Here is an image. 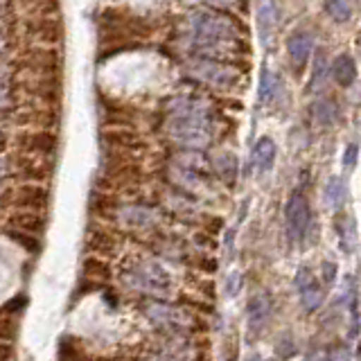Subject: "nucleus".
I'll return each mask as SVG.
<instances>
[{"label":"nucleus","mask_w":361,"mask_h":361,"mask_svg":"<svg viewBox=\"0 0 361 361\" xmlns=\"http://www.w3.org/2000/svg\"><path fill=\"white\" fill-rule=\"evenodd\" d=\"M167 133L180 147L190 152L206 149L212 142V120L208 106L199 99H176L172 116L167 122Z\"/></svg>","instance_id":"obj_1"},{"label":"nucleus","mask_w":361,"mask_h":361,"mask_svg":"<svg viewBox=\"0 0 361 361\" xmlns=\"http://www.w3.org/2000/svg\"><path fill=\"white\" fill-rule=\"evenodd\" d=\"M180 32H183L190 48L199 52L203 45L217 43V41H231L242 39V25L235 16L226 14L219 9H195L180 23Z\"/></svg>","instance_id":"obj_2"},{"label":"nucleus","mask_w":361,"mask_h":361,"mask_svg":"<svg viewBox=\"0 0 361 361\" xmlns=\"http://www.w3.org/2000/svg\"><path fill=\"white\" fill-rule=\"evenodd\" d=\"M185 71L190 77H195L201 84H208L212 88L231 90L240 84V71H237V68H233L231 63L214 61V59H203V56L190 59Z\"/></svg>","instance_id":"obj_3"},{"label":"nucleus","mask_w":361,"mask_h":361,"mask_svg":"<svg viewBox=\"0 0 361 361\" xmlns=\"http://www.w3.org/2000/svg\"><path fill=\"white\" fill-rule=\"evenodd\" d=\"M312 221H314V214H312L310 199L305 197L300 190H296L287 199V206H285V228H287L289 242L300 244L305 237H307Z\"/></svg>","instance_id":"obj_4"},{"label":"nucleus","mask_w":361,"mask_h":361,"mask_svg":"<svg viewBox=\"0 0 361 361\" xmlns=\"http://www.w3.org/2000/svg\"><path fill=\"white\" fill-rule=\"evenodd\" d=\"M127 280L133 289L152 293V296H167V291L172 289L169 276L154 262H142L138 267H133L127 274Z\"/></svg>","instance_id":"obj_5"},{"label":"nucleus","mask_w":361,"mask_h":361,"mask_svg":"<svg viewBox=\"0 0 361 361\" xmlns=\"http://www.w3.org/2000/svg\"><path fill=\"white\" fill-rule=\"evenodd\" d=\"M293 287H296V291H298L300 307L307 314H314L323 307L325 287H323V282L312 274L310 267H305V264L298 267L296 278H293Z\"/></svg>","instance_id":"obj_6"},{"label":"nucleus","mask_w":361,"mask_h":361,"mask_svg":"<svg viewBox=\"0 0 361 361\" xmlns=\"http://www.w3.org/2000/svg\"><path fill=\"white\" fill-rule=\"evenodd\" d=\"M27 34L37 39L39 43L54 45L63 37V25L56 16H34V18H27Z\"/></svg>","instance_id":"obj_7"},{"label":"nucleus","mask_w":361,"mask_h":361,"mask_svg":"<svg viewBox=\"0 0 361 361\" xmlns=\"http://www.w3.org/2000/svg\"><path fill=\"white\" fill-rule=\"evenodd\" d=\"M271 314H274V300L267 291H259L255 296H251L246 305V321H248V330L253 334L262 332V327L269 323Z\"/></svg>","instance_id":"obj_8"},{"label":"nucleus","mask_w":361,"mask_h":361,"mask_svg":"<svg viewBox=\"0 0 361 361\" xmlns=\"http://www.w3.org/2000/svg\"><path fill=\"white\" fill-rule=\"evenodd\" d=\"M314 50V39L310 32H296L291 34L287 41V56L289 63L296 68V71H302L305 63L310 61V54Z\"/></svg>","instance_id":"obj_9"},{"label":"nucleus","mask_w":361,"mask_h":361,"mask_svg":"<svg viewBox=\"0 0 361 361\" xmlns=\"http://www.w3.org/2000/svg\"><path fill=\"white\" fill-rule=\"evenodd\" d=\"M334 233L338 237V248L343 255H353L357 246V221L353 219V214L348 212H336L334 217Z\"/></svg>","instance_id":"obj_10"},{"label":"nucleus","mask_w":361,"mask_h":361,"mask_svg":"<svg viewBox=\"0 0 361 361\" xmlns=\"http://www.w3.org/2000/svg\"><path fill=\"white\" fill-rule=\"evenodd\" d=\"M276 158H278V147L274 142V138H269V135H262L255 147H253V154H251V161H253V167L257 174H267L274 169L276 165Z\"/></svg>","instance_id":"obj_11"},{"label":"nucleus","mask_w":361,"mask_h":361,"mask_svg":"<svg viewBox=\"0 0 361 361\" xmlns=\"http://www.w3.org/2000/svg\"><path fill=\"white\" fill-rule=\"evenodd\" d=\"M323 201H325V206L334 212H341L345 208V203L350 201V192H348V185L341 176L327 178V183L323 188Z\"/></svg>","instance_id":"obj_12"},{"label":"nucleus","mask_w":361,"mask_h":361,"mask_svg":"<svg viewBox=\"0 0 361 361\" xmlns=\"http://www.w3.org/2000/svg\"><path fill=\"white\" fill-rule=\"evenodd\" d=\"M25 61L32 71L52 75L56 68H59V52L52 48H32L25 52Z\"/></svg>","instance_id":"obj_13"},{"label":"nucleus","mask_w":361,"mask_h":361,"mask_svg":"<svg viewBox=\"0 0 361 361\" xmlns=\"http://www.w3.org/2000/svg\"><path fill=\"white\" fill-rule=\"evenodd\" d=\"M278 25V9L274 0H257V30L262 43H269Z\"/></svg>","instance_id":"obj_14"},{"label":"nucleus","mask_w":361,"mask_h":361,"mask_svg":"<svg viewBox=\"0 0 361 361\" xmlns=\"http://www.w3.org/2000/svg\"><path fill=\"white\" fill-rule=\"evenodd\" d=\"M330 73L334 77V82L338 86H343V88H350L355 84V79H357V63L355 59L350 54H338L332 68H330Z\"/></svg>","instance_id":"obj_15"},{"label":"nucleus","mask_w":361,"mask_h":361,"mask_svg":"<svg viewBox=\"0 0 361 361\" xmlns=\"http://www.w3.org/2000/svg\"><path fill=\"white\" fill-rule=\"evenodd\" d=\"M147 316H149L156 325H163V327H183L185 325V316L178 310L167 307L163 302L149 305V307H147Z\"/></svg>","instance_id":"obj_16"},{"label":"nucleus","mask_w":361,"mask_h":361,"mask_svg":"<svg viewBox=\"0 0 361 361\" xmlns=\"http://www.w3.org/2000/svg\"><path fill=\"white\" fill-rule=\"evenodd\" d=\"M312 113H314V120H316L319 127L330 129V127H334V122L338 120V104L332 97H321V99L314 102Z\"/></svg>","instance_id":"obj_17"},{"label":"nucleus","mask_w":361,"mask_h":361,"mask_svg":"<svg viewBox=\"0 0 361 361\" xmlns=\"http://www.w3.org/2000/svg\"><path fill=\"white\" fill-rule=\"evenodd\" d=\"M20 142L27 152H34V154L52 152L56 147V138L50 131H30L25 135H20Z\"/></svg>","instance_id":"obj_18"},{"label":"nucleus","mask_w":361,"mask_h":361,"mask_svg":"<svg viewBox=\"0 0 361 361\" xmlns=\"http://www.w3.org/2000/svg\"><path fill=\"white\" fill-rule=\"evenodd\" d=\"M212 167H214V172L219 174L221 180H226L228 185L235 183V178H237V158L235 154L231 152H221L212 158Z\"/></svg>","instance_id":"obj_19"},{"label":"nucleus","mask_w":361,"mask_h":361,"mask_svg":"<svg viewBox=\"0 0 361 361\" xmlns=\"http://www.w3.org/2000/svg\"><path fill=\"white\" fill-rule=\"evenodd\" d=\"M280 90V79L276 73H271L269 68H262V75H259V88H257V97L262 104H269V102H274L276 95Z\"/></svg>","instance_id":"obj_20"},{"label":"nucleus","mask_w":361,"mask_h":361,"mask_svg":"<svg viewBox=\"0 0 361 361\" xmlns=\"http://www.w3.org/2000/svg\"><path fill=\"white\" fill-rule=\"evenodd\" d=\"M120 217L131 226H152L156 221V212L147 206H129L120 212Z\"/></svg>","instance_id":"obj_21"},{"label":"nucleus","mask_w":361,"mask_h":361,"mask_svg":"<svg viewBox=\"0 0 361 361\" xmlns=\"http://www.w3.org/2000/svg\"><path fill=\"white\" fill-rule=\"evenodd\" d=\"M327 16H330L334 23H348L353 18V3L350 0H325L323 3Z\"/></svg>","instance_id":"obj_22"},{"label":"nucleus","mask_w":361,"mask_h":361,"mask_svg":"<svg viewBox=\"0 0 361 361\" xmlns=\"http://www.w3.org/2000/svg\"><path fill=\"white\" fill-rule=\"evenodd\" d=\"M327 79V56L325 50H316L314 63H312V77H310V90H316Z\"/></svg>","instance_id":"obj_23"},{"label":"nucleus","mask_w":361,"mask_h":361,"mask_svg":"<svg viewBox=\"0 0 361 361\" xmlns=\"http://www.w3.org/2000/svg\"><path fill=\"white\" fill-rule=\"evenodd\" d=\"M325 361H353V353H350L348 343L334 341L325 348Z\"/></svg>","instance_id":"obj_24"},{"label":"nucleus","mask_w":361,"mask_h":361,"mask_svg":"<svg viewBox=\"0 0 361 361\" xmlns=\"http://www.w3.org/2000/svg\"><path fill=\"white\" fill-rule=\"evenodd\" d=\"M338 276V262L336 259H323L321 264V282L323 287H332Z\"/></svg>","instance_id":"obj_25"},{"label":"nucleus","mask_w":361,"mask_h":361,"mask_svg":"<svg viewBox=\"0 0 361 361\" xmlns=\"http://www.w3.org/2000/svg\"><path fill=\"white\" fill-rule=\"evenodd\" d=\"M185 5H195L197 9H219L226 11L228 7H233L235 0H180Z\"/></svg>","instance_id":"obj_26"},{"label":"nucleus","mask_w":361,"mask_h":361,"mask_svg":"<svg viewBox=\"0 0 361 361\" xmlns=\"http://www.w3.org/2000/svg\"><path fill=\"white\" fill-rule=\"evenodd\" d=\"M296 355V338L291 336V332H285L278 341V357L280 359H291Z\"/></svg>","instance_id":"obj_27"},{"label":"nucleus","mask_w":361,"mask_h":361,"mask_svg":"<svg viewBox=\"0 0 361 361\" xmlns=\"http://www.w3.org/2000/svg\"><path fill=\"white\" fill-rule=\"evenodd\" d=\"M357 161H359V145H357V142H350V145H345L343 156H341V163H343V167L348 169V172H353V169L357 167Z\"/></svg>","instance_id":"obj_28"},{"label":"nucleus","mask_w":361,"mask_h":361,"mask_svg":"<svg viewBox=\"0 0 361 361\" xmlns=\"http://www.w3.org/2000/svg\"><path fill=\"white\" fill-rule=\"evenodd\" d=\"M242 289V276L240 274H231V278L226 280V293L228 296H237Z\"/></svg>","instance_id":"obj_29"},{"label":"nucleus","mask_w":361,"mask_h":361,"mask_svg":"<svg viewBox=\"0 0 361 361\" xmlns=\"http://www.w3.org/2000/svg\"><path fill=\"white\" fill-rule=\"evenodd\" d=\"M9 102H11V86L7 82H0V111L7 109Z\"/></svg>","instance_id":"obj_30"},{"label":"nucleus","mask_w":361,"mask_h":361,"mask_svg":"<svg viewBox=\"0 0 361 361\" xmlns=\"http://www.w3.org/2000/svg\"><path fill=\"white\" fill-rule=\"evenodd\" d=\"M305 361H325V350L319 345H310L307 355H305Z\"/></svg>","instance_id":"obj_31"},{"label":"nucleus","mask_w":361,"mask_h":361,"mask_svg":"<svg viewBox=\"0 0 361 361\" xmlns=\"http://www.w3.org/2000/svg\"><path fill=\"white\" fill-rule=\"evenodd\" d=\"M7 14V0H0V18Z\"/></svg>","instance_id":"obj_32"},{"label":"nucleus","mask_w":361,"mask_h":361,"mask_svg":"<svg viewBox=\"0 0 361 361\" xmlns=\"http://www.w3.org/2000/svg\"><path fill=\"white\" fill-rule=\"evenodd\" d=\"M5 174H7V163L0 158V176H5Z\"/></svg>","instance_id":"obj_33"},{"label":"nucleus","mask_w":361,"mask_h":361,"mask_svg":"<svg viewBox=\"0 0 361 361\" xmlns=\"http://www.w3.org/2000/svg\"><path fill=\"white\" fill-rule=\"evenodd\" d=\"M246 361H267V359H264L262 355H251V357H248Z\"/></svg>","instance_id":"obj_34"},{"label":"nucleus","mask_w":361,"mask_h":361,"mask_svg":"<svg viewBox=\"0 0 361 361\" xmlns=\"http://www.w3.org/2000/svg\"><path fill=\"white\" fill-rule=\"evenodd\" d=\"M5 71V54H0V73Z\"/></svg>","instance_id":"obj_35"}]
</instances>
